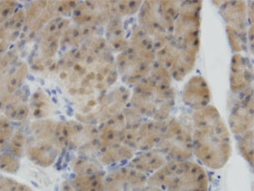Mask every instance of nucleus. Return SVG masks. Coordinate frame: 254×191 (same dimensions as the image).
<instances>
[{
    "instance_id": "nucleus-1",
    "label": "nucleus",
    "mask_w": 254,
    "mask_h": 191,
    "mask_svg": "<svg viewBox=\"0 0 254 191\" xmlns=\"http://www.w3.org/2000/svg\"><path fill=\"white\" fill-rule=\"evenodd\" d=\"M191 137L193 154L202 164L214 170L226 165L232 153L231 133L217 107L194 111Z\"/></svg>"
},
{
    "instance_id": "nucleus-2",
    "label": "nucleus",
    "mask_w": 254,
    "mask_h": 191,
    "mask_svg": "<svg viewBox=\"0 0 254 191\" xmlns=\"http://www.w3.org/2000/svg\"><path fill=\"white\" fill-rule=\"evenodd\" d=\"M155 61L153 41L138 25H135L128 38L127 48L116 57L119 76L127 86H136L149 75Z\"/></svg>"
},
{
    "instance_id": "nucleus-3",
    "label": "nucleus",
    "mask_w": 254,
    "mask_h": 191,
    "mask_svg": "<svg viewBox=\"0 0 254 191\" xmlns=\"http://www.w3.org/2000/svg\"><path fill=\"white\" fill-rule=\"evenodd\" d=\"M175 91L147 76L134 86L128 106L142 119L166 121L175 106Z\"/></svg>"
},
{
    "instance_id": "nucleus-4",
    "label": "nucleus",
    "mask_w": 254,
    "mask_h": 191,
    "mask_svg": "<svg viewBox=\"0 0 254 191\" xmlns=\"http://www.w3.org/2000/svg\"><path fill=\"white\" fill-rule=\"evenodd\" d=\"M147 186L165 191H208L209 180L204 168L192 161H169L147 177Z\"/></svg>"
},
{
    "instance_id": "nucleus-5",
    "label": "nucleus",
    "mask_w": 254,
    "mask_h": 191,
    "mask_svg": "<svg viewBox=\"0 0 254 191\" xmlns=\"http://www.w3.org/2000/svg\"><path fill=\"white\" fill-rule=\"evenodd\" d=\"M57 122L50 119H34L28 125V145L26 156L35 165L52 166L62 151L56 138Z\"/></svg>"
},
{
    "instance_id": "nucleus-6",
    "label": "nucleus",
    "mask_w": 254,
    "mask_h": 191,
    "mask_svg": "<svg viewBox=\"0 0 254 191\" xmlns=\"http://www.w3.org/2000/svg\"><path fill=\"white\" fill-rule=\"evenodd\" d=\"M55 132L62 151L68 149L76 151L80 156H97L98 125L80 121L57 122Z\"/></svg>"
},
{
    "instance_id": "nucleus-7",
    "label": "nucleus",
    "mask_w": 254,
    "mask_h": 191,
    "mask_svg": "<svg viewBox=\"0 0 254 191\" xmlns=\"http://www.w3.org/2000/svg\"><path fill=\"white\" fill-rule=\"evenodd\" d=\"M202 5V1H182L173 33L174 43L181 49L199 51Z\"/></svg>"
},
{
    "instance_id": "nucleus-8",
    "label": "nucleus",
    "mask_w": 254,
    "mask_h": 191,
    "mask_svg": "<svg viewBox=\"0 0 254 191\" xmlns=\"http://www.w3.org/2000/svg\"><path fill=\"white\" fill-rule=\"evenodd\" d=\"M156 149L168 161H189L194 155L191 131L179 119H168Z\"/></svg>"
},
{
    "instance_id": "nucleus-9",
    "label": "nucleus",
    "mask_w": 254,
    "mask_h": 191,
    "mask_svg": "<svg viewBox=\"0 0 254 191\" xmlns=\"http://www.w3.org/2000/svg\"><path fill=\"white\" fill-rule=\"evenodd\" d=\"M70 26L68 18L57 17L47 24L38 36L32 66L36 70H44L55 63V58L61 48V38L64 31Z\"/></svg>"
},
{
    "instance_id": "nucleus-10",
    "label": "nucleus",
    "mask_w": 254,
    "mask_h": 191,
    "mask_svg": "<svg viewBox=\"0 0 254 191\" xmlns=\"http://www.w3.org/2000/svg\"><path fill=\"white\" fill-rule=\"evenodd\" d=\"M28 72V64L19 58L17 50L10 49L0 56V112H3L12 96L23 87Z\"/></svg>"
},
{
    "instance_id": "nucleus-11",
    "label": "nucleus",
    "mask_w": 254,
    "mask_h": 191,
    "mask_svg": "<svg viewBox=\"0 0 254 191\" xmlns=\"http://www.w3.org/2000/svg\"><path fill=\"white\" fill-rule=\"evenodd\" d=\"M142 121V117L127 106L122 113L98 125V149L124 144L127 129L138 126Z\"/></svg>"
},
{
    "instance_id": "nucleus-12",
    "label": "nucleus",
    "mask_w": 254,
    "mask_h": 191,
    "mask_svg": "<svg viewBox=\"0 0 254 191\" xmlns=\"http://www.w3.org/2000/svg\"><path fill=\"white\" fill-rule=\"evenodd\" d=\"M130 96V91L125 87H118L109 91L99 98L93 112L79 121L91 125H101L124 110L128 106Z\"/></svg>"
},
{
    "instance_id": "nucleus-13",
    "label": "nucleus",
    "mask_w": 254,
    "mask_h": 191,
    "mask_svg": "<svg viewBox=\"0 0 254 191\" xmlns=\"http://www.w3.org/2000/svg\"><path fill=\"white\" fill-rule=\"evenodd\" d=\"M140 28L153 41L155 52L173 38L166 34L162 26L159 1H144L138 10Z\"/></svg>"
},
{
    "instance_id": "nucleus-14",
    "label": "nucleus",
    "mask_w": 254,
    "mask_h": 191,
    "mask_svg": "<svg viewBox=\"0 0 254 191\" xmlns=\"http://www.w3.org/2000/svg\"><path fill=\"white\" fill-rule=\"evenodd\" d=\"M55 1H33L25 9L24 27L20 38L31 41L38 38L47 24L55 19Z\"/></svg>"
},
{
    "instance_id": "nucleus-15",
    "label": "nucleus",
    "mask_w": 254,
    "mask_h": 191,
    "mask_svg": "<svg viewBox=\"0 0 254 191\" xmlns=\"http://www.w3.org/2000/svg\"><path fill=\"white\" fill-rule=\"evenodd\" d=\"M71 17L76 26L98 28L106 25L113 16L109 1H83L79 2Z\"/></svg>"
},
{
    "instance_id": "nucleus-16",
    "label": "nucleus",
    "mask_w": 254,
    "mask_h": 191,
    "mask_svg": "<svg viewBox=\"0 0 254 191\" xmlns=\"http://www.w3.org/2000/svg\"><path fill=\"white\" fill-rule=\"evenodd\" d=\"M239 101L232 107L229 115V125L235 136H240L252 131L254 128V91L249 87L243 92Z\"/></svg>"
},
{
    "instance_id": "nucleus-17",
    "label": "nucleus",
    "mask_w": 254,
    "mask_h": 191,
    "mask_svg": "<svg viewBox=\"0 0 254 191\" xmlns=\"http://www.w3.org/2000/svg\"><path fill=\"white\" fill-rule=\"evenodd\" d=\"M147 176L129 166L116 168L105 176V191H142Z\"/></svg>"
},
{
    "instance_id": "nucleus-18",
    "label": "nucleus",
    "mask_w": 254,
    "mask_h": 191,
    "mask_svg": "<svg viewBox=\"0 0 254 191\" xmlns=\"http://www.w3.org/2000/svg\"><path fill=\"white\" fill-rule=\"evenodd\" d=\"M226 26L248 42V7L243 1H215Z\"/></svg>"
},
{
    "instance_id": "nucleus-19",
    "label": "nucleus",
    "mask_w": 254,
    "mask_h": 191,
    "mask_svg": "<svg viewBox=\"0 0 254 191\" xmlns=\"http://www.w3.org/2000/svg\"><path fill=\"white\" fill-rule=\"evenodd\" d=\"M211 93L205 79L201 76H191L182 92V101L192 110L204 108L209 105Z\"/></svg>"
},
{
    "instance_id": "nucleus-20",
    "label": "nucleus",
    "mask_w": 254,
    "mask_h": 191,
    "mask_svg": "<svg viewBox=\"0 0 254 191\" xmlns=\"http://www.w3.org/2000/svg\"><path fill=\"white\" fill-rule=\"evenodd\" d=\"M165 121L146 119L136 128L134 141L135 151H148L156 148L161 138Z\"/></svg>"
},
{
    "instance_id": "nucleus-21",
    "label": "nucleus",
    "mask_w": 254,
    "mask_h": 191,
    "mask_svg": "<svg viewBox=\"0 0 254 191\" xmlns=\"http://www.w3.org/2000/svg\"><path fill=\"white\" fill-rule=\"evenodd\" d=\"M231 89L233 93H242L251 87L253 69L250 61L241 52L235 53L231 63Z\"/></svg>"
},
{
    "instance_id": "nucleus-22",
    "label": "nucleus",
    "mask_w": 254,
    "mask_h": 191,
    "mask_svg": "<svg viewBox=\"0 0 254 191\" xmlns=\"http://www.w3.org/2000/svg\"><path fill=\"white\" fill-rule=\"evenodd\" d=\"M25 9L20 8L5 23L0 26V56L11 48L13 44L20 38L24 27Z\"/></svg>"
},
{
    "instance_id": "nucleus-23",
    "label": "nucleus",
    "mask_w": 254,
    "mask_h": 191,
    "mask_svg": "<svg viewBox=\"0 0 254 191\" xmlns=\"http://www.w3.org/2000/svg\"><path fill=\"white\" fill-rule=\"evenodd\" d=\"M29 99L28 88L23 86L9 98L2 113L13 123L26 121L30 116Z\"/></svg>"
},
{
    "instance_id": "nucleus-24",
    "label": "nucleus",
    "mask_w": 254,
    "mask_h": 191,
    "mask_svg": "<svg viewBox=\"0 0 254 191\" xmlns=\"http://www.w3.org/2000/svg\"><path fill=\"white\" fill-rule=\"evenodd\" d=\"M169 162L161 151L154 148L148 151H140L129 161L128 166L134 170L147 174H153Z\"/></svg>"
},
{
    "instance_id": "nucleus-25",
    "label": "nucleus",
    "mask_w": 254,
    "mask_h": 191,
    "mask_svg": "<svg viewBox=\"0 0 254 191\" xmlns=\"http://www.w3.org/2000/svg\"><path fill=\"white\" fill-rule=\"evenodd\" d=\"M105 40L111 52H122L128 45V38L122 18L112 17L106 24Z\"/></svg>"
},
{
    "instance_id": "nucleus-26",
    "label": "nucleus",
    "mask_w": 254,
    "mask_h": 191,
    "mask_svg": "<svg viewBox=\"0 0 254 191\" xmlns=\"http://www.w3.org/2000/svg\"><path fill=\"white\" fill-rule=\"evenodd\" d=\"M196 52L178 48L173 64L169 70L171 77L176 81H182L188 76L196 65Z\"/></svg>"
},
{
    "instance_id": "nucleus-27",
    "label": "nucleus",
    "mask_w": 254,
    "mask_h": 191,
    "mask_svg": "<svg viewBox=\"0 0 254 191\" xmlns=\"http://www.w3.org/2000/svg\"><path fill=\"white\" fill-rule=\"evenodd\" d=\"M135 155L136 151L128 145L122 144L98 149L97 157L101 165L110 166L130 161Z\"/></svg>"
},
{
    "instance_id": "nucleus-28",
    "label": "nucleus",
    "mask_w": 254,
    "mask_h": 191,
    "mask_svg": "<svg viewBox=\"0 0 254 191\" xmlns=\"http://www.w3.org/2000/svg\"><path fill=\"white\" fill-rule=\"evenodd\" d=\"M30 115L34 119H49L54 110V104L49 94L44 90H37L30 95Z\"/></svg>"
},
{
    "instance_id": "nucleus-29",
    "label": "nucleus",
    "mask_w": 254,
    "mask_h": 191,
    "mask_svg": "<svg viewBox=\"0 0 254 191\" xmlns=\"http://www.w3.org/2000/svg\"><path fill=\"white\" fill-rule=\"evenodd\" d=\"M182 1H159L162 26L167 35L173 38L175 22L179 15Z\"/></svg>"
},
{
    "instance_id": "nucleus-30",
    "label": "nucleus",
    "mask_w": 254,
    "mask_h": 191,
    "mask_svg": "<svg viewBox=\"0 0 254 191\" xmlns=\"http://www.w3.org/2000/svg\"><path fill=\"white\" fill-rule=\"evenodd\" d=\"M70 182L76 191H105L104 173L82 176L75 175Z\"/></svg>"
},
{
    "instance_id": "nucleus-31",
    "label": "nucleus",
    "mask_w": 254,
    "mask_h": 191,
    "mask_svg": "<svg viewBox=\"0 0 254 191\" xmlns=\"http://www.w3.org/2000/svg\"><path fill=\"white\" fill-rule=\"evenodd\" d=\"M69 166L75 175H93V174H102L103 168L98 161H95L93 157L89 156H74L70 160Z\"/></svg>"
},
{
    "instance_id": "nucleus-32",
    "label": "nucleus",
    "mask_w": 254,
    "mask_h": 191,
    "mask_svg": "<svg viewBox=\"0 0 254 191\" xmlns=\"http://www.w3.org/2000/svg\"><path fill=\"white\" fill-rule=\"evenodd\" d=\"M28 145V135L23 129H17L14 131L11 138L9 140V144L6 151L18 158H21L26 156V150Z\"/></svg>"
},
{
    "instance_id": "nucleus-33",
    "label": "nucleus",
    "mask_w": 254,
    "mask_h": 191,
    "mask_svg": "<svg viewBox=\"0 0 254 191\" xmlns=\"http://www.w3.org/2000/svg\"><path fill=\"white\" fill-rule=\"evenodd\" d=\"M113 17L130 16L138 12L142 1H109Z\"/></svg>"
},
{
    "instance_id": "nucleus-34",
    "label": "nucleus",
    "mask_w": 254,
    "mask_h": 191,
    "mask_svg": "<svg viewBox=\"0 0 254 191\" xmlns=\"http://www.w3.org/2000/svg\"><path fill=\"white\" fill-rule=\"evenodd\" d=\"M254 130H252L238 138L240 152L251 165H254Z\"/></svg>"
},
{
    "instance_id": "nucleus-35",
    "label": "nucleus",
    "mask_w": 254,
    "mask_h": 191,
    "mask_svg": "<svg viewBox=\"0 0 254 191\" xmlns=\"http://www.w3.org/2000/svg\"><path fill=\"white\" fill-rule=\"evenodd\" d=\"M20 168V160L17 156L4 151L0 153V172L7 174H16Z\"/></svg>"
},
{
    "instance_id": "nucleus-36",
    "label": "nucleus",
    "mask_w": 254,
    "mask_h": 191,
    "mask_svg": "<svg viewBox=\"0 0 254 191\" xmlns=\"http://www.w3.org/2000/svg\"><path fill=\"white\" fill-rule=\"evenodd\" d=\"M14 131L15 127L13 122L10 121L3 113H0V153L6 151Z\"/></svg>"
},
{
    "instance_id": "nucleus-37",
    "label": "nucleus",
    "mask_w": 254,
    "mask_h": 191,
    "mask_svg": "<svg viewBox=\"0 0 254 191\" xmlns=\"http://www.w3.org/2000/svg\"><path fill=\"white\" fill-rule=\"evenodd\" d=\"M20 9V3L13 0H2L0 1V26L5 23L15 12Z\"/></svg>"
},
{
    "instance_id": "nucleus-38",
    "label": "nucleus",
    "mask_w": 254,
    "mask_h": 191,
    "mask_svg": "<svg viewBox=\"0 0 254 191\" xmlns=\"http://www.w3.org/2000/svg\"><path fill=\"white\" fill-rule=\"evenodd\" d=\"M0 191H33L30 186L19 182L10 177L1 176Z\"/></svg>"
},
{
    "instance_id": "nucleus-39",
    "label": "nucleus",
    "mask_w": 254,
    "mask_h": 191,
    "mask_svg": "<svg viewBox=\"0 0 254 191\" xmlns=\"http://www.w3.org/2000/svg\"><path fill=\"white\" fill-rule=\"evenodd\" d=\"M80 1H55V17L66 18L71 16Z\"/></svg>"
},
{
    "instance_id": "nucleus-40",
    "label": "nucleus",
    "mask_w": 254,
    "mask_h": 191,
    "mask_svg": "<svg viewBox=\"0 0 254 191\" xmlns=\"http://www.w3.org/2000/svg\"><path fill=\"white\" fill-rule=\"evenodd\" d=\"M226 32H227L229 42H230V45H231V48H232V50H233L236 53L245 51L246 48H247V43H248V42L241 38L238 34L233 32L232 30L230 29L227 26H226Z\"/></svg>"
},
{
    "instance_id": "nucleus-41",
    "label": "nucleus",
    "mask_w": 254,
    "mask_h": 191,
    "mask_svg": "<svg viewBox=\"0 0 254 191\" xmlns=\"http://www.w3.org/2000/svg\"><path fill=\"white\" fill-rule=\"evenodd\" d=\"M61 191H76L73 187L72 184L70 181H64L61 186Z\"/></svg>"
},
{
    "instance_id": "nucleus-42",
    "label": "nucleus",
    "mask_w": 254,
    "mask_h": 191,
    "mask_svg": "<svg viewBox=\"0 0 254 191\" xmlns=\"http://www.w3.org/2000/svg\"><path fill=\"white\" fill-rule=\"evenodd\" d=\"M142 191H163L162 189L158 188L155 186H147L145 187L144 190Z\"/></svg>"
},
{
    "instance_id": "nucleus-43",
    "label": "nucleus",
    "mask_w": 254,
    "mask_h": 191,
    "mask_svg": "<svg viewBox=\"0 0 254 191\" xmlns=\"http://www.w3.org/2000/svg\"><path fill=\"white\" fill-rule=\"evenodd\" d=\"M0 178H1V176H0Z\"/></svg>"
}]
</instances>
